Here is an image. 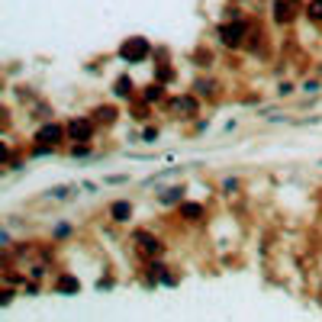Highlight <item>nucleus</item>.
<instances>
[{
	"label": "nucleus",
	"instance_id": "obj_1",
	"mask_svg": "<svg viewBox=\"0 0 322 322\" xmlns=\"http://www.w3.org/2000/svg\"><path fill=\"white\" fill-rule=\"evenodd\" d=\"M242 26H225V32H222V36H225V42H239V36H242Z\"/></svg>",
	"mask_w": 322,
	"mask_h": 322
}]
</instances>
